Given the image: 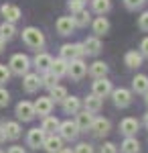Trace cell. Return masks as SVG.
<instances>
[{"instance_id":"cell-1","label":"cell","mask_w":148,"mask_h":153,"mask_svg":"<svg viewBox=\"0 0 148 153\" xmlns=\"http://www.w3.org/2000/svg\"><path fill=\"white\" fill-rule=\"evenodd\" d=\"M23 39H24V43H26L29 47H33V49H41L45 45V35H43L39 29H34V27H26V29H24Z\"/></svg>"},{"instance_id":"cell-2","label":"cell","mask_w":148,"mask_h":153,"mask_svg":"<svg viewBox=\"0 0 148 153\" xmlns=\"http://www.w3.org/2000/svg\"><path fill=\"white\" fill-rule=\"evenodd\" d=\"M10 70L14 71V74H18V76H23V74H26L29 71V65H31V61H29V57L26 55H23V53H16V55H12L10 57Z\"/></svg>"},{"instance_id":"cell-3","label":"cell","mask_w":148,"mask_h":153,"mask_svg":"<svg viewBox=\"0 0 148 153\" xmlns=\"http://www.w3.org/2000/svg\"><path fill=\"white\" fill-rule=\"evenodd\" d=\"M85 53L83 43H75V45H63L61 47V57L65 61H73V59H81V55Z\"/></svg>"},{"instance_id":"cell-4","label":"cell","mask_w":148,"mask_h":153,"mask_svg":"<svg viewBox=\"0 0 148 153\" xmlns=\"http://www.w3.org/2000/svg\"><path fill=\"white\" fill-rule=\"evenodd\" d=\"M85 71H87V68H85V63H83L81 59H73V61H69L67 74L73 78V80H81V78L85 76Z\"/></svg>"},{"instance_id":"cell-5","label":"cell","mask_w":148,"mask_h":153,"mask_svg":"<svg viewBox=\"0 0 148 153\" xmlns=\"http://www.w3.org/2000/svg\"><path fill=\"white\" fill-rule=\"evenodd\" d=\"M114 90H112V82H108L106 78H100V80H95L93 82V94L100 96V98H106L108 94H112Z\"/></svg>"},{"instance_id":"cell-6","label":"cell","mask_w":148,"mask_h":153,"mask_svg":"<svg viewBox=\"0 0 148 153\" xmlns=\"http://www.w3.org/2000/svg\"><path fill=\"white\" fill-rule=\"evenodd\" d=\"M45 137H47V133L43 129H31V131H29V135H26V141H29L31 147L39 149V147L45 143Z\"/></svg>"},{"instance_id":"cell-7","label":"cell","mask_w":148,"mask_h":153,"mask_svg":"<svg viewBox=\"0 0 148 153\" xmlns=\"http://www.w3.org/2000/svg\"><path fill=\"white\" fill-rule=\"evenodd\" d=\"M112 96H114V104L118 106V108H124V106H128L130 102H132V94H130V90H124V88L114 90Z\"/></svg>"},{"instance_id":"cell-8","label":"cell","mask_w":148,"mask_h":153,"mask_svg":"<svg viewBox=\"0 0 148 153\" xmlns=\"http://www.w3.org/2000/svg\"><path fill=\"white\" fill-rule=\"evenodd\" d=\"M59 131H61V137H63V139H67V141L75 139V137H77V133H79L77 125H75V123H71V120L61 123V125H59Z\"/></svg>"},{"instance_id":"cell-9","label":"cell","mask_w":148,"mask_h":153,"mask_svg":"<svg viewBox=\"0 0 148 153\" xmlns=\"http://www.w3.org/2000/svg\"><path fill=\"white\" fill-rule=\"evenodd\" d=\"M33 106H34V114L49 117V114H51V108H53V100H51V98H39Z\"/></svg>"},{"instance_id":"cell-10","label":"cell","mask_w":148,"mask_h":153,"mask_svg":"<svg viewBox=\"0 0 148 153\" xmlns=\"http://www.w3.org/2000/svg\"><path fill=\"white\" fill-rule=\"evenodd\" d=\"M16 117L21 120H31L34 117V106L31 102H18L16 104Z\"/></svg>"},{"instance_id":"cell-11","label":"cell","mask_w":148,"mask_h":153,"mask_svg":"<svg viewBox=\"0 0 148 153\" xmlns=\"http://www.w3.org/2000/svg\"><path fill=\"white\" fill-rule=\"evenodd\" d=\"M75 29V23H73V16H61L57 21V31L59 35H71Z\"/></svg>"},{"instance_id":"cell-12","label":"cell","mask_w":148,"mask_h":153,"mask_svg":"<svg viewBox=\"0 0 148 153\" xmlns=\"http://www.w3.org/2000/svg\"><path fill=\"white\" fill-rule=\"evenodd\" d=\"M138 120L136 118H132V117H128V118H124L122 123H120V131L124 133V135H128V137H132V135H136L138 133Z\"/></svg>"},{"instance_id":"cell-13","label":"cell","mask_w":148,"mask_h":153,"mask_svg":"<svg viewBox=\"0 0 148 153\" xmlns=\"http://www.w3.org/2000/svg\"><path fill=\"white\" fill-rule=\"evenodd\" d=\"M45 149L49 153H59L61 149H63V141H61V137H57V135H49V137H45Z\"/></svg>"},{"instance_id":"cell-14","label":"cell","mask_w":148,"mask_h":153,"mask_svg":"<svg viewBox=\"0 0 148 153\" xmlns=\"http://www.w3.org/2000/svg\"><path fill=\"white\" fill-rule=\"evenodd\" d=\"M91 131H93L97 137H103V135H108V133H110V120H108V118H93Z\"/></svg>"},{"instance_id":"cell-15","label":"cell","mask_w":148,"mask_h":153,"mask_svg":"<svg viewBox=\"0 0 148 153\" xmlns=\"http://www.w3.org/2000/svg\"><path fill=\"white\" fill-rule=\"evenodd\" d=\"M75 125H77V129L79 131H87L91 129V125H93V114L91 112H77V120H75Z\"/></svg>"},{"instance_id":"cell-16","label":"cell","mask_w":148,"mask_h":153,"mask_svg":"<svg viewBox=\"0 0 148 153\" xmlns=\"http://www.w3.org/2000/svg\"><path fill=\"white\" fill-rule=\"evenodd\" d=\"M0 10H2L4 16H6V21H8V23H14V21H18V19H21V8H18V6H14V4H4Z\"/></svg>"},{"instance_id":"cell-17","label":"cell","mask_w":148,"mask_h":153,"mask_svg":"<svg viewBox=\"0 0 148 153\" xmlns=\"http://www.w3.org/2000/svg\"><path fill=\"white\" fill-rule=\"evenodd\" d=\"M83 49H85V53H89V55H97V53L102 51V43H100L97 37H89V39L83 41Z\"/></svg>"},{"instance_id":"cell-18","label":"cell","mask_w":148,"mask_h":153,"mask_svg":"<svg viewBox=\"0 0 148 153\" xmlns=\"http://www.w3.org/2000/svg\"><path fill=\"white\" fill-rule=\"evenodd\" d=\"M23 86H24V90H26V92H37V90H39V86H41V78H39L37 74H26V76H24Z\"/></svg>"},{"instance_id":"cell-19","label":"cell","mask_w":148,"mask_h":153,"mask_svg":"<svg viewBox=\"0 0 148 153\" xmlns=\"http://www.w3.org/2000/svg\"><path fill=\"white\" fill-rule=\"evenodd\" d=\"M49 70L53 71L57 78H59V76H65V74H67V70H69V61H65L63 57H61V59H55V61L51 63V68H49Z\"/></svg>"},{"instance_id":"cell-20","label":"cell","mask_w":148,"mask_h":153,"mask_svg":"<svg viewBox=\"0 0 148 153\" xmlns=\"http://www.w3.org/2000/svg\"><path fill=\"white\" fill-rule=\"evenodd\" d=\"M51 63H53L51 55H47V53H37V57H34V65H37V70L47 71L49 68H51Z\"/></svg>"},{"instance_id":"cell-21","label":"cell","mask_w":148,"mask_h":153,"mask_svg":"<svg viewBox=\"0 0 148 153\" xmlns=\"http://www.w3.org/2000/svg\"><path fill=\"white\" fill-rule=\"evenodd\" d=\"M63 108H65V112H69V114H77V112H79V98L67 96V98L63 100Z\"/></svg>"},{"instance_id":"cell-22","label":"cell","mask_w":148,"mask_h":153,"mask_svg":"<svg viewBox=\"0 0 148 153\" xmlns=\"http://www.w3.org/2000/svg\"><path fill=\"white\" fill-rule=\"evenodd\" d=\"M132 86H134V90H136L138 94H146L148 92V76H144V74L136 76L134 82H132Z\"/></svg>"},{"instance_id":"cell-23","label":"cell","mask_w":148,"mask_h":153,"mask_svg":"<svg viewBox=\"0 0 148 153\" xmlns=\"http://www.w3.org/2000/svg\"><path fill=\"white\" fill-rule=\"evenodd\" d=\"M89 74L93 76V78H95V80H100V78H106V74H108V65H106L103 61H95V63H91Z\"/></svg>"},{"instance_id":"cell-24","label":"cell","mask_w":148,"mask_h":153,"mask_svg":"<svg viewBox=\"0 0 148 153\" xmlns=\"http://www.w3.org/2000/svg\"><path fill=\"white\" fill-rule=\"evenodd\" d=\"M102 108V98L95 94H89L87 98H85V110L87 112H97Z\"/></svg>"},{"instance_id":"cell-25","label":"cell","mask_w":148,"mask_h":153,"mask_svg":"<svg viewBox=\"0 0 148 153\" xmlns=\"http://www.w3.org/2000/svg\"><path fill=\"white\" fill-rule=\"evenodd\" d=\"M110 31V23L103 19V16H97L95 21H93V33L95 35H106Z\"/></svg>"},{"instance_id":"cell-26","label":"cell","mask_w":148,"mask_h":153,"mask_svg":"<svg viewBox=\"0 0 148 153\" xmlns=\"http://www.w3.org/2000/svg\"><path fill=\"white\" fill-rule=\"evenodd\" d=\"M6 139H18L21 137V125L18 123H4Z\"/></svg>"},{"instance_id":"cell-27","label":"cell","mask_w":148,"mask_h":153,"mask_svg":"<svg viewBox=\"0 0 148 153\" xmlns=\"http://www.w3.org/2000/svg\"><path fill=\"white\" fill-rule=\"evenodd\" d=\"M140 151V143L134 139V137H128L124 143H122V153H138Z\"/></svg>"},{"instance_id":"cell-28","label":"cell","mask_w":148,"mask_h":153,"mask_svg":"<svg viewBox=\"0 0 148 153\" xmlns=\"http://www.w3.org/2000/svg\"><path fill=\"white\" fill-rule=\"evenodd\" d=\"M126 65L128 68H140L142 65V55L136 51H128L126 53Z\"/></svg>"},{"instance_id":"cell-29","label":"cell","mask_w":148,"mask_h":153,"mask_svg":"<svg viewBox=\"0 0 148 153\" xmlns=\"http://www.w3.org/2000/svg\"><path fill=\"white\" fill-rule=\"evenodd\" d=\"M59 125H61V123H59L55 117H45V120H43V127H41V129L45 131V133H53V131L59 129Z\"/></svg>"},{"instance_id":"cell-30","label":"cell","mask_w":148,"mask_h":153,"mask_svg":"<svg viewBox=\"0 0 148 153\" xmlns=\"http://www.w3.org/2000/svg\"><path fill=\"white\" fill-rule=\"evenodd\" d=\"M91 6H93V10L97 12V14H103V12L110 10L112 2L110 0H91Z\"/></svg>"},{"instance_id":"cell-31","label":"cell","mask_w":148,"mask_h":153,"mask_svg":"<svg viewBox=\"0 0 148 153\" xmlns=\"http://www.w3.org/2000/svg\"><path fill=\"white\" fill-rule=\"evenodd\" d=\"M14 33H16V29H14V25H12V23L6 21L4 25H0V37H2V39H12Z\"/></svg>"},{"instance_id":"cell-32","label":"cell","mask_w":148,"mask_h":153,"mask_svg":"<svg viewBox=\"0 0 148 153\" xmlns=\"http://www.w3.org/2000/svg\"><path fill=\"white\" fill-rule=\"evenodd\" d=\"M73 23H75V27H85V25L89 23V12H87V10L75 12V16H73Z\"/></svg>"},{"instance_id":"cell-33","label":"cell","mask_w":148,"mask_h":153,"mask_svg":"<svg viewBox=\"0 0 148 153\" xmlns=\"http://www.w3.org/2000/svg\"><path fill=\"white\" fill-rule=\"evenodd\" d=\"M51 98H55L57 102H63V100L67 98V90H65L63 86H53V88H51Z\"/></svg>"},{"instance_id":"cell-34","label":"cell","mask_w":148,"mask_h":153,"mask_svg":"<svg viewBox=\"0 0 148 153\" xmlns=\"http://www.w3.org/2000/svg\"><path fill=\"white\" fill-rule=\"evenodd\" d=\"M55 82H57V76H55V74H53L51 70H47V71H45V76L41 78V84H43V86H47V88H53V86H57Z\"/></svg>"},{"instance_id":"cell-35","label":"cell","mask_w":148,"mask_h":153,"mask_svg":"<svg viewBox=\"0 0 148 153\" xmlns=\"http://www.w3.org/2000/svg\"><path fill=\"white\" fill-rule=\"evenodd\" d=\"M8 78H10V70H8L6 65H2V63H0V84L8 82Z\"/></svg>"},{"instance_id":"cell-36","label":"cell","mask_w":148,"mask_h":153,"mask_svg":"<svg viewBox=\"0 0 148 153\" xmlns=\"http://www.w3.org/2000/svg\"><path fill=\"white\" fill-rule=\"evenodd\" d=\"M75 153H93V147H91L89 143H79L75 147Z\"/></svg>"},{"instance_id":"cell-37","label":"cell","mask_w":148,"mask_h":153,"mask_svg":"<svg viewBox=\"0 0 148 153\" xmlns=\"http://www.w3.org/2000/svg\"><path fill=\"white\" fill-rule=\"evenodd\" d=\"M69 10H71V12L83 10V2H79V0H69Z\"/></svg>"},{"instance_id":"cell-38","label":"cell","mask_w":148,"mask_h":153,"mask_svg":"<svg viewBox=\"0 0 148 153\" xmlns=\"http://www.w3.org/2000/svg\"><path fill=\"white\" fill-rule=\"evenodd\" d=\"M124 2H126V6L132 8V10H136V8H140L144 4V0H124Z\"/></svg>"},{"instance_id":"cell-39","label":"cell","mask_w":148,"mask_h":153,"mask_svg":"<svg viewBox=\"0 0 148 153\" xmlns=\"http://www.w3.org/2000/svg\"><path fill=\"white\" fill-rule=\"evenodd\" d=\"M138 25H140V29H142V31H148V12L140 14V19H138Z\"/></svg>"},{"instance_id":"cell-40","label":"cell","mask_w":148,"mask_h":153,"mask_svg":"<svg viewBox=\"0 0 148 153\" xmlns=\"http://www.w3.org/2000/svg\"><path fill=\"white\" fill-rule=\"evenodd\" d=\"M8 100H10V96H8V92L0 88V106H6V104H8Z\"/></svg>"},{"instance_id":"cell-41","label":"cell","mask_w":148,"mask_h":153,"mask_svg":"<svg viewBox=\"0 0 148 153\" xmlns=\"http://www.w3.org/2000/svg\"><path fill=\"white\" fill-rule=\"evenodd\" d=\"M102 153H116V145L114 143H103Z\"/></svg>"},{"instance_id":"cell-42","label":"cell","mask_w":148,"mask_h":153,"mask_svg":"<svg viewBox=\"0 0 148 153\" xmlns=\"http://www.w3.org/2000/svg\"><path fill=\"white\" fill-rule=\"evenodd\" d=\"M140 49H142V55H146L148 57V37L142 41V45H140Z\"/></svg>"},{"instance_id":"cell-43","label":"cell","mask_w":148,"mask_h":153,"mask_svg":"<svg viewBox=\"0 0 148 153\" xmlns=\"http://www.w3.org/2000/svg\"><path fill=\"white\" fill-rule=\"evenodd\" d=\"M6 141V131H4V123H0V143Z\"/></svg>"},{"instance_id":"cell-44","label":"cell","mask_w":148,"mask_h":153,"mask_svg":"<svg viewBox=\"0 0 148 153\" xmlns=\"http://www.w3.org/2000/svg\"><path fill=\"white\" fill-rule=\"evenodd\" d=\"M8 153H24V149H23V147H18V145H14V147L8 149Z\"/></svg>"},{"instance_id":"cell-45","label":"cell","mask_w":148,"mask_h":153,"mask_svg":"<svg viewBox=\"0 0 148 153\" xmlns=\"http://www.w3.org/2000/svg\"><path fill=\"white\" fill-rule=\"evenodd\" d=\"M59 153H75V151H71L69 147H63V149H61V151H59Z\"/></svg>"},{"instance_id":"cell-46","label":"cell","mask_w":148,"mask_h":153,"mask_svg":"<svg viewBox=\"0 0 148 153\" xmlns=\"http://www.w3.org/2000/svg\"><path fill=\"white\" fill-rule=\"evenodd\" d=\"M2 49H4V39L0 37V51H2Z\"/></svg>"},{"instance_id":"cell-47","label":"cell","mask_w":148,"mask_h":153,"mask_svg":"<svg viewBox=\"0 0 148 153\" xmlns=\"http://www.w3.org/2000/svg\"><path fill=\"white\" fill-rule=\"evenodd\" d=\"M144 123H146V127H148V112H146V117H144Z\"/></svg>"},{"instance_id":"cell-48","label":"cell","mask_w":148,"mask_h":153,"mask_svg":"<svg viewBox=\"0 0 148 153\" xmlns=\"http://www.w3.org/2000/svg\"><path fill=\"white\" fill-rule=\"evenodd\" d=\"M146 104H148V92H146Z\"/></svg>"},{"instance_id":"cell-49","label":"cell","mask_w":148,"mask_h":153,"mask_svg":"<svg viewBox=\"0 0 148 153\" xmlns=\"http://www.w3.org/2000/svg\"><path fill=\"white\" fill-rule=\"evenodd\" d=\"M79 2H85V0H79Z\"/></svg>"},{"instance_id":"cell-50","label":"cell","mask_w":148,"mask_h":153,"mask_svg":"<svg viewBox=\"0 0 148 153\" xmlns=\"http://www.w3.org/2000/svg\"><path fill=\"white\" fill-rule=\"evenodd\" d=\"M0 153H2V151H0Z\"/></svg>"}]
</instances>
